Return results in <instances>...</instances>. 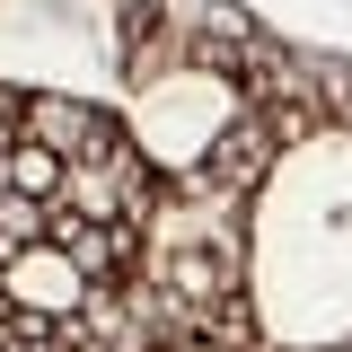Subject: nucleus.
Segmentation results:
<instances>
[{
    "label": "nucleus",
    "mask_w": 352,
    "mask_h": 352,
    "mask_svg": "<svg viewBox=\"0 0 352 352\" xmlns=\"http://www.w3.org/2000/svg\"><path fill=\"white\" fill-rule=\"evenodd\" d=\"M9 194H18V176H9V150H0V203H9Z\"/></svg>",
    "instance_id": "nucleus-4"
},
{
    "label": "nucleus",
    "mask_w": 352,
    "mask_h": 352,
    "mask_svg": "<svg viewBox=\"0 0 352 352\" xmlns=\"http://www.w3.org/2000/svg\"><path fill=\"white\" fill-rule=\"evenodd\" d=\"M0 300H9V317L27 335H71V326L97 317V273L62 238H44V247H18V256L0 264Z\"/></svg>",
    "instance_id": "nucleus-2"
},
{
    "label": "nucleus",
    "mask_w": 352,
    "mask_h": 352,
    "mask_svg": "<svg viewBox=\"0 0 352 352\" xmlns=\"http://www.w3.org/2000/svg\"><path fill=\"white\" fill-rule=\"evenodd\" d=\"M18 141H36V150L62 159V168H80V159H97L106 141H124V132L106 124L97 106H80V97H27V106H18Z\"/></svg>",
    "instance_id": "nucleus-3"
},
{
    "label": "nucleus",
    "mask_w": 352,
    "mask_h": 352,
    "mask_svg": "<svg viewBox=\"0 0 352 352\" xmlns=\"http://www.w3.org/2000/svg\"><path fill=\"white\" fill-rule=\"evenodd\" d=\"M247 115H256V106H247V88L229 80V71H212V62H168L159 80H141L124 132H132V150L159 176L203 185V168L247 132Z\"/></svg>",
    "instance_id": "nucleus-1"
}]
</instances>
